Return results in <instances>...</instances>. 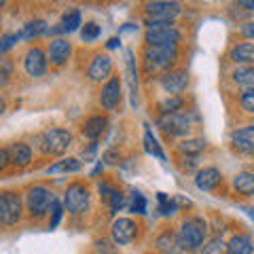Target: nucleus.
Here are the masks:
<instances>
[{"label": "nucleus", "mask_w": 254, "mask_h": 254, "mask_svg": "<svg viewBox=\"0 0 254 254\" xmlns=\"http://www.w3.org/2000/svg\"><path fill=\"white\" fill-rule=\"evenodd\" d=\"M146 45L148 47H178L180 32L170 21H146Z\"/></svg>", "instance_id": "nucleus-1"}, {"label": "nucleus", "mask_w": 254, "mask_h": 254, "mask_svg": "<svg viewBox=\"0 0 254 254\" xmlns=\"http://www.w3.org/2000/svg\"><path fill=\"white\" fill-rule=\"evenodd\" d=\"M176 58H178V47H146L144 53L146 74H157L172 68Z\"/></svg>", "instance_id": "nucleus-2"}, {"label": "nucleus", "mask_w": 254, "mask_h": 254, "mask_svg": "<svg viewBox=\"0 0 254 254\" xmlns=\"http://www.w3.org/2000/svg\"><path fill=\"white\" fill-rule=\"evenodd\" d=\"M205 222L201 218H190L185 220L180 227V233H178V240L182 250L187 252H195V250H201V246L205 242Z\"/></svg>", "instance_id": "nucleus-3"}, {"label": "nucleus", "mask_w": 254, "mask_h": 254, "mask_svg": "<svg viewBox=\"0 0 254 254\" xmlns=\"http://www.w3.org/2000/svg\"><path fill=\"white\" fill-rule=\"evenodd\" d=\"M38 146H41L45 153L49 155H62L64 150H68L70 142H72V133L68 129H62V127H51L45 133L36 138Z\"/></svg>", "instance_id": "nucleus-4"}, {"label": "nucleus", "mask_w": 254, "mask_h": 254, "mask_svg": "<svg viewBox=\"0 0 254 254\" xmlns=\"http://www.w3.org/2000/svg\"><path fill=\"white\" fill-rule=\"evenodd\" d=\"M55 195L47 187H32L26 195V208L32 218H43L53 208Z\"/></svg>", "instance_id": "nucleus-5"}, {"label": "nucleus", "mask_w": 254, "mask_h": 254, "mask_svg": "<svg viewBox=\"0 0 254 254\" xmlns=\"http://www.w3.org/2000/svg\"><path fill=\"white\" fill-rule=\"evenodd\" d=\"M21 218V197L15 190H0V222L4 227L17 225Z\"/></svg>", "instance_id": "nucleus-6"}, {"label": "nucleus", "mask_w": 254, "mask_h": 254, "mask_svg": "<svg viewBox=\"0 0 254 254\" xmlns=\"http://www.w3.org/2000/svg\"><path fill=\"white\" fill-rule=\"evenodd\" d=\"M64 205L70 214H81L89 205V189L81 182H72L64 193Z\"/></svg>", "instance_id": "nucleus-7"}, {"label": "nucleus", "mask_w": 254, "mask_h": 254, "mask_svg": "<svg viewBox=\"0 0 254 254\" xmlns=\"http://www.w3.org/2000/svg\"><path fill=\"white\" fill-rule=\"evenodd\" d=\"M182 11V6L178 2H163V0H157V2H148L144 6V13L148 21H170L174 17H178Z\"/></svg>", "instance_id": "nucleus-8"}, {"label": "nucleus", "mask_w": 254, "mask_h": 254, "mask_svg": "<svg viewBox=\"0 0 254 254\" xmlns=\"http://www.w3.org/2000/svg\"><path fill=\"white\" fill-rule=\"evenodd\" d=\"M113 240L115 244L119 246H127V244H131L133 240H136V235H138V225L133 222L131 218H117L113 222Z\"/></svg>", "instance_id": "nucleus-9"}, {"label": "nucleus", "mask_w": 254, "mask_h": 254, "mask_svg": "<svg viewBox=\"0 0 254 254\" xmlns=\"http://www.w3.org/2000/svg\"><path fill=\"white\" fill-rule=\"evenodd\" d=\"M159 127L170 133V136H185V133H189L190 129V121L187 115H161V119H159Z\"/></svg>", "instance_id": "nucleus-10"}, {"label": "nucleus", "mask_w": 254, "mask_h": 254, "mask_svg": "<svg viewBox=\"0 0 254 254\" xmlns=\"http://www.w3.org/2000/svg\"><path fill=\"white\" fill-rule=\"evenodd\" d=\"M47 55L43 49H38V47H32V49L26 53V60H23V68H26V72L30 76H43L47 72Z\"/></svg>", "instance_id": "nucleus-11"}, {"label": "nucleus", "mask_w": 254, "mask_h": 254, "mask_svg": "<svg viewBox=\"0 0 254 254\" xmlns=\"http://www.w3.org/2000/svg\"><path fill=\"white\" fill-rule=\"evenodd\" d=\"M113 74V60L108 58V55H95L89 64V70H87V76H89V81L93 83H102L106 81V78Z\"/></svg>", "instance_id": "nucleus-12"}, {"label": "nucleus", "mask_w": 254, "mask_h": 254, "mask_svg": "<svg viewBox=\"0 0 254 254\" xmlns=\"http://www.w3.org/2000/svg\"><path fill=\"white\" fill-rule=\"evenodd\" d=\"M100 102L106 110H115L119 104H121V78L119 76L108 78V83L102 87Z\"/></svg>", "instance_id": "nucleus-13"}, {"label": "nucleus", "mask_w": 254, "mask_h": 254, "mask_svg": "<svg viewBox=\"0 0 254 254\" xmlns=\"http://www.w3.org/2000/svg\"><path fill=\"white\" fill-rule=\"evenodd\" d=\"M189 85V74L187 70H174V72H165L161 76V87L170 95H178L187 89Z\"/></svg>", "instance_id": "nucleus-14"}, {"label": "nucleus", "mask_w": 254, "mask_h": 254, "mask_svg": "<svg viewBox=\"0 0 254 254\" xmlns=\"http://www.w3.org/2000/svg\"><path fill=\"white\" fill-rule=\"evenodd\" d=\"M47 53H49V60L53 66H64L70 60V55H72V45L68 41H64V38H55V41L49 43Z\"/></svg>", "instance_id": "nucleus-15"}, {"label": "nucleus", "mask_w": 254, "mask_h": 254, "mask_svg": "<svg viewBox=\"0 0 254 254\" xmlns=\"http://www.w3.org/2000/svg\"><path fill=\"white\" fill-rule=\"evenodd\" d=\"M231 142L237 153L254 155V127H242V129L233 131Z\"/></svg>", "instance_id": "nucleus-16"}, {"label": "nucleus", "mask_w": 254, "mask_h": 254, "mask_svg": "<svg viewBox=\"0 0 254 254\" xmlns=\"http://www.w3.org/2000/svg\"><path fill=\"white\" fill-rule=\"evenodd\" d=\"M6 153H9V161L13 165H17V168H26L32 161V148L26 142H13V144H9V148H6Z\"/></svg>", "instance_id": "nucleus-17"}, {"label": "nucleus", "mask_w": 254, "mask_h": 254, "mask_svg": "<svg viewBox=\"0 0 254 254\" xmlns=\"http://www.w3.org/2000/svg\"><path fill=\"white\" fill-rule=\"evenodd\" d=\"M155 248L161 254H182L185 252L182 250V246H180L178 235L174 231H163L161 235H159L155 240Z\"/></svg>", "instance_id": "nucleus-18"}, {"label": "nucleus", "mask_w": 254, "mask_h": 254, "mask_svg": "<svg viewBox=\"0 0 254 254\" xmlns=\"http://www.w3.org/2000/svg\"><path fill=\"white\" fill-rule=\"evenodd\" d=\"M220 172L216 168H203L197 172V176H195V185L197 189H201V190H214L218 185H220Z\"/></svg>", "instance_id": "nucleus-19"}, {"label": "nucleus", "mask_w": 254, "mask_h": 254, "mask_svg": "<svg viewBox=\"0 0 254 254\" xmlns=\"http://www.w3.org/2000/svg\"><path fill=\"white\" fill-rule=\"evenodd\" d=\"M106 127H108V119L102 117V115H95L91 119H87V123L83 127V136L95 142V140L102 136V133L106 131Z\"/></svg>", "instance_id": "nucleus-20"}, {"label": "nucleus", "mask_w": 254, "mask_h": 254, "mask_svg": "<svg viewBox=\"0 0 254 254\" xmlns=\"http://www.w3.org/2000/svg\"><path fill=\"white\" fill-rule=\"evenodd\" d=\"M252 252H254V242L250 235L240 233L227 244V254H252Z\"/></svg>", "instance_id": "nucleus-21"}, {"label": "nucleus", "mask_w": 254, "mask_h": 254, "mask_svg": "<svg viewBox=\"0 0 254 254\" xmlns=\"http://www.w3.org/2000/svg\"><path fill=\"white\" fill-rule=\"evenodd\" d=\"M47 30H49V28H47V21H43V19H34V21H28L26 26L19 30L17 38H19V41H32V38H36V36L45 34Z\"/></svg>", "instance_id": "nucleus-22"}, {"label": "nucleus", "mask_w": 254, "mask_h": 254, "mask_svg": "<svg viewBox=\"0 0 254 254\" xmlns=\"http://www.w3.org/2000/svg\"><path fill=\"white\" fill-rule=\"evenodd\" d=\"M231 60L235 64H254V43H242L231 49Z\"/></svg>", "instance_id": "nucleus-23"}, {"label": "nucleus", "mask_w": 254, "mask_h": 254, "mask_svg": "<svg viewBox=\"0 0 254 254\" xmlns=\"http://www.w3.org/2000/svg\"><path fill=\"white\" fill-rule=\"evenodd\" d=\"M233 187L237 193H242L246 197H252L254 195V174L250 172H240L237 176L233 178Z\"/></svg>", "instance_id": "nucleus-24"}, {"label": "nucleus", "mask_w": 254, "mask_h": 254, "mask_svg": "<svg viewBox=\"0 0 254 254\" xmlns=\"http://www.w3.org/2000/svg\"><path fill=\"white\" fill-rule=\"evenodd\" d=\"M83 165L78 159L70 157V159H62V161H58L55 165H51V168H47V174H66V172H78Z\"/></svg>", "instance_id": "nucleus-25"}, {"label": "nucleus", "mask_w": 254, "mask_h": 254, "mask_svg": "<svg viewBox=\"0 0 254 254\" xmlns=\"http://www.w3.org/2000/svg\"><path fill=\"white\" fill-rule=\"evenodd\" d=\"M60 26H62L64 32H76L78 26H83L81 23V11L78 9H68L66 13H64Z\"/></svg>", "instance_id": "nucleus-26"}, {"label": "nucleus", "mask_w": 254, "mask_h": 254, "mask_svg": "<svg viewBox=\"0 0 254 254\" xmlns=\"http://www.w3.org/2000/svg\"><path fill=\"white\" fill-rule=\"evenodd\" d=\"M146 129H144V146H146V150L153 157H157V159H161V161H165V155H163V150H161V146H159V142H157V138L153 136V131H150V127L148 125H144Z\"/></svg>", "instance_id": "nucleus-27"}, {"label": "nucleus", "mask_w": 254, "mask_h": 254, "mask_svg": "<svg viewBox=\"0 0 254 254\" xmlns=\"http://www.w3.org/2000/svg\"><path fill=\"white\" fill-rule=\"evenodd\" d=\"M182 106H185V100H182L180 95H172V98L159 102V113L161 115H176Z\"/></svg>", "instance_id": "nucleus-28"}, {"label": "nucleus", "mask_w": 254, "mask_h": 254, "mask_svg": "<svg viewBox=\"0 0 254 254\" xmlns=\"http://www.w3.org/2000/svg\"><path fill=\"white\" fill-rule=\"evenodd\" d=\"M233 81L240 83V85H248V89H250V87H254V66L237 68L233 72Z\"/></svg>", "instance_id": "nucleus-29"}, {"label": "nucleus", "mask_w": 254, "mask_h": 254, "mask_svg": "<svg viewBox=\"0 0 254 254\" xmlns=\"http://www.w3.org/2000/svg\"><path fill=\"white\" fill-rule=\"evenodd\" d=\"M178 148H180V153H185V155H197V153H201V150L205 148V140H201V138L185 140V142H180L178 144Z\"/></svg>", "instance_id": "nucleus-30"}, {"label": "nucleus", "mask_w": 254, "mask_h": 254, "mask_svg": "<svg viewBox=\"0 0 254 254\" xmlns=\"http://www.w3.org/2000/svg\"><path fill=\"white\" fill-rule=\"evenodd\" d=\"M157 199H159V210H161L163 216H172V214L178 210L176 199H172V197H168L165 193H157Z\"/></svg>", "instance_id": "nucleus-31"}, {"label": "nucleus", "mask_w": 254, "mask_h": 254, "mask_svg": "<svg viewBox=\"0 0 254 254\" xmlns=\"http://www.w3.org/2000/svg\"><path fill=\"white\" fill-rule=\"evenodd\" d=\"M199 254H227V244L220 240V237H214V240H210L208 244L201 246Z\"/></svg>", "instance_id": "nucleus-32"}, {"label": "nucleus", "mask_w": 254, "mask_h": 254, "mask_svg": "<svg viewBox=\"0 0 254 254\" xmlns=\"http://www.w3.org/2000/svg\"><path fill=\"white\" fill-rule=\"evenodd\" d=\"M102 34V28L98 26V23H93V21H89V23H85L83 26V30H81V38L85 43H93L95 38H98Z\"/></svg>", "instance_id": "nucleus-33"}, {"label": "nucleus", "mask_w": 254, "mask_h": 254, "mask_svg": "<svg viewBox=\"0 0 254 254\" xmlns=\"http://www.w3.org/2000/svg\"><path fill=\"white\" fill-rule=\"evenodd\" d=\"M127 58V72H129V83H131V93H133V100H136V85H138V72H136V64H133V53L127 51L125 53Z\"/></svg>", "instance_id": "nucleus-34"}, {"label": "nucleus", "mask_w": 254, "mask_h": 254, "mask_svg": "<svg viewBox=\"0 0 254 254\" xmlns=\"http://www.w3.org/2000/svg\"><path fill=\"white\" fill-rule=\"evenodd\" d=\"M129 210L133 214H144L146 212V199H144V195H142V193H138V190H133V193H131Z\"/></svg>", "instance_id": "nucleus-35"}, {"label": "nucleus", "mask_w": 254, "mask_h": 254, "mask_svg": "<svg viewBox=\"0 0 254 254\" xmlns=\"http://www.w3.org/2000/svg\"><path fill=\"white\" fill-rule=\"evenodd\" d=\"M242 108L246 110V113L254 115V87H250V89H246L242 93Z\"/></svg>", "instance_id": "nucleus-36"}, {"label": "nucleus", "mask_w": 254, "mask_h": 254, "mask_svg": "<svg viewBox=\"0 0 254 254\" xmlns=\"http://www.w3.org/2000/svg\"><path fill=\"white\" fill-rule=\"evenodd\" d=\"M108 203H110V210L117 214L119 210H123V208H125V195L121 193V190H115L113 197L108 199Z\"/></svg>", "instance_id": "nucleus-37"}, {"label": "nucleus", "mask_w": 254, "mask_h": 254, "mask_svg": "<svg viewBox=\"0 0 254 254\" xmlns=\"http://www.w3.org/2000/svg\"><path fill=\"white\" fill-rule=\"evenodd\" d=\"M17 41H19L17 34H4V36H0V55L6 53L9 49H13Z\"/></svg>", "instance_id": "nucleus-38"}, {"label": "nucleus", "mask_w": 254, "mask_h": 254, "mask_svg": "<svg viewBox=\"0 0 254 254\" xmlns=\"http://www.w3.org/2000/svg\"><path fill=\"white\" fill-rule=\"evenodd\" d=\"M62 212H64V208H62V203L55 199L53 201V208H51V220H49V229H55L60 225V220H62Z\"/></svg>", "instance_id": "nucleus-39"}, {"label": "nucleus", "mask_w": 254, "mask_h": 254, "mask_svg": "<svg viewBox=\"0 0 254 254\" xmlns=\"http://www.w3.org/2000/svg\"><path fill=\"white\" fill-rule=\"evenodd\" d=\"M95 250H98L100 254H117V248L108 240H98L95 242Z\"/></svg>", "instance_id": "nucleus-40"}, {"label": "nucleus", "mask_w": 254, "mask_h": 254, "mask_svg": "<svg viewBox=\"0 0 254 254\" xmlns=\"http://www.w3.org/2000/svg\"><path fill=\"white\" fill-rule=\"evenodd\" d=\"M113 193H115V189L108 185V182H100V197L104 201H108L110 197H113Z\"/></svg>", "instance_id": "nucleus-41"}, {"label": "nucleus", "mask_w": 254, "mask_h": 254, "mask_svg": "<svg viewBox=\"0 0 254 254\" xmlns=\"http://www.w3.org/2000/svg\"><path fill=\"white\" fill-rule=\"evenodd\" d=\"M9 163H11V161H9V153H6L4 146H0V172H4Z\"/></svg>", "instance_id": "nucleus-42"}, {"label": "nucleus", "mask_w": 254, "mask_h": 254, "mask_svg": "<svg viewBox=\"0 0 254 254\" xmlns=\"http://www.w3.org/2000/svg\"><path fill=\"white\" fill-rule=\"evenodd\" d=\"M9 74H11V64L6 62V60H0V76L6 78Z\"/></svg>", "instance_id": "nucleus-43"}, {"label": "nucleus", "mask_w": 254, "mask_h": 254, "mask_svg": "<svg viewBox=\"0 0 254 254\" xmlns=\"http://www.w3.org/2000/svg\"><path fill=\"white\" fill-rule=\"evenodd\" d=\"M119 159H121V155H117L115 150H108V153H104V159H102V161H106V163H119Z\"/></svg>", "instance_id": "nucleus-44"}, {"label": "nucleus", "mask_w": 254, "mask_h": 254, "mask_svg": "<svg viewBox=\"0 0 254 254\" xmlns=\"http://www.w3.org/2000/svg\"><path fill=\"white\" fill-rule=\"evenodd\" d=\"M95 148H98V142H91V146L87 148V150H83V159L85 161H89V159L93 157V153H95Z\"/></svg>", "instance_id": "nucleus-45"}, {"label": "nucleus", "mask_w": 254, "mask_h": 254, "mask_svg": "<svg viewBox=\"0 0 254 254\" xmlns=\"http://www.w3.org/2000/svg\"><path fill=\"white\" fill-rule=\"evenodd\" d=\"M244 34L246 36H250V38H254V23H246V26H244Z\"/></svg>", "instance_id": "nucleus-46"}, {"label": "nucleus", "mask_w": 254, "mask_h": 254, "mask_svg": "<svg viewBox=\"0 0 254 254\" xmlns=\"http://www.w3.org/2000/svg\"><path fill=\"white\" fill-rule=\"evenodd\" d=\"M240 6H244L246 11H254V0H242V2H237Z\"/></svg>", "instance_id": "nucleus-47"}, {"label": "nucleus", "mask_w": 254, "mask_h": 254, "mask_svg": "<svg viewBox=\"0 0 254 254\" xmlns=\"http://www.w3.org/2000/svg\"><path fill=\"white\" fill-rule=\"evenodd\" d=\"M119 45H121V41H119V38H110V41H108V49H117Z\"/></svg>", "instance_id": "nucleus-48"}, {"label": "nucleus", "mask_w": 254, "mask_h": 254, "mask_svg": "<svg viewBox=\"0 0 254 254\" xmlns=\"http://www.w3.org/2000/svg\"><path fill=\"white\" fill-rule=\"evenodd\" d=\"M102 170H104V163H102V161H100V163H98V165H95V170H93V172H91V176H98V174H100V172H102Z\"/></svg>", "instance_id": "nucleus-49"}, {"label": "nucleus", "mask_w": 254, "mask_h": 254, "mask_svg": "<svg viewBox=\"0 0 254 254\" xmlns=\"http://www.w3.org/2000/svg\"><path fill=\"white\" fill-rule=\"evenodd\" d=\"M4 108H6V104H4V98H2V93H0V115L4 113Z\"/></svg>", "instance_id": "nucleus-50"}, {"label": "nucleus", "mask_w": 254, "mask_h": 254, "mask_svg": "<svg viewBox=\"0 0 254 254\" xmlns=\"http://www.w3.org/2000/svg\"><path fill=\"white\" fill-rule=\"evenodd\" d=\"M246 212H248V216H250V218L254 220V210H246Z\"/></svg>", "instance_id": "nucleus-51"}]
</instances>
